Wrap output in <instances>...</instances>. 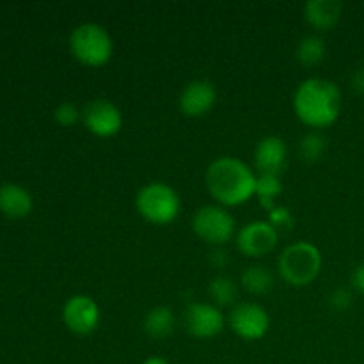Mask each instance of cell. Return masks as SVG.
I'll return each mask as SVG.
<instances>
[{
    "instance_id": "cell-1",
    "label": "cell",
    "mask_w": 364,
    "mask_h": 364,
    "mask_svg": "<svg viewBox=\"0 0 364 364\" xmlns=\"http://www.w3.org/2000/svg\"><path fill=\"white\" fill-rule=\"evenodd\" d=\"M255 171L235 156H219L206 169V188L217 203L238 206L256 194Z\"/></svg>"
},
{
    "instance_id": "cell-2",
    "label": "cell",
    "mask_w": 364,
    "mask_h": 364,
    "mask_svg": "<svg viewBox=\"0 0 364 364\" xmlns=\"http://www.w3.org/2000/svg\"><path fill=\"white\" fill-rule=\"evenodd\" d=\"M294 110L299 119L308 127H329L341 112L340 87L327 78H308L295 91Z\"/></svg>"
},
{
    "instance_id": "cell-3",
    "label": "cell",
    "mask_w": 364,
    "mask_h": 364,
    "mask_svg": "<svg viewBox=\"0 0 364 364\" xmlns=\"http://www.w3.org/2000/svg\"><path fill=\"white\" fill-rule=\"evenodd\" d=\"M277 270L284 283L290 287H308L322 270V252L311 242H295L281 252Z\"/></svg>"
},
{
    "instance_id": "cell-4",
    "label": "cell",
    "mask_w": 364,
    "mask_h": 364,
    "mask_svg": "<svg viewBox=\"0 0 364 364\" xmlns=\"http://www.w3.org/2000/svg\"><path fill=\"white\" fill-rule=\"evenodd\" d=\"M70 50L78 63L96 68L109 63L114 43L105 27L87 21L73 28L70 36Z\"/></svg>"
},
{
    "instance_id": "cell-5",
    "label": "cell",
    "mask_w": 364,
    "mask_h": 364,
    "mask_svg": "<svg viewBox=\"0 0 364 364\" xmlns=\"http://www.w3.org/2000/svg\"><path fill=\"white\" fill-rule=\"evenodd\" d=\"M135 206H137V212L148 223L164 226V224L173 223L178 217L181 208V199L171 185L162 183V181H153V183L144 185L137 192Z\"/></svg>"
},
{
    "instance_id": "cell-6",
    "label": "cell",
    "mask_w": 364,
    "mask_h": 364,
    "mask_svg": "<svg viewBox=\"0 0 364 364\" xmlns=\"http://www.w3.org/2000/svg\"><path fill=\"white\" fill-rule=\"evenodd\" d=\"M235 228L233 215L223 206H203L192 217V230L206 244H226L233 238Z\"/></svg>"
},
{
    "instance_id": "cell-7",
    "label": "cell",
    "mask_w": 364,
    "mask_h": 364,
    "mask_svg": "<svg viewBox=\"0 0 364 364\" xmlns=\"http://www.w3.org/2000/svg\"><path fill=\"white\" fill-rule=\"evenodd\" d=\"M230 327L238 338L247 341L262 340L270 327V316L256 302H240L230 313Z\"/></svg>"
},
{
    "instance_id": "cell-8",
    "label": "cell",
    "mask_w": 364,
    "mask_h": 364,
    "mask_svg": "<svg viewBox=\"0 0 364 364\" xmlns=\"http://www.w3.org/2000/svg\"><path fill=\"white\" fill-rule=\"evenodd\" d=\"M279 233L269 220H252L237 233V247L247 258H262L276 249Z\"/></svg>"
},
{
    "instance_id": "cell-9",
    "label": "cell",
    "mask_w": 364,
    "mask_h": 364,
    "mask_svg": "<svg viewBox=\"0 0 364 364\" xmlns=\"http://www.w3.org/2000/svg\"><path fill=\"white\" fill-rule=\"evenodd\" d=\"M82 121L91 134L98 137H112L123 127L121 110L109 100H92L82 110Z\"/></svg>"
},
{
    "instance_id": "cell-10",
    "label": "cell",
    "mask_w": 364,
    "mask_h": 364,
    "mask_svg": "<svg viewBox=\"0 0 364 364\" xmlns=\"http://www.w3.org/2000/svg\"><path fill=\"white\" fill-rule=\"evenodd\" d=\"M185 327L199 340L217 336L224 329V315L217 306L208 302H192L185 309Z\"/></svg>"
},
{
    "instance_id": "cell-11",
    "label": "cell",
    "mask_w": 364,
    "mask_h": 364,
    "mask_svg": "<svg viewBox=\"0 0 364 364\" xmlns=\"http://www.w3.org/2000/svg\"><path fill=\"white\" fill-rule=\"evenodd\" d=\"M64 326L75 334H91L100 323V308L87 295H73L63 308Z\"/></svg>"
},
{
    "instance_id": "cell-12",
    "label": "cell",
    "mask_w": 364,
    "mask_h": 364,
    "mask_svg": "<svg viewBox=\"0 0 364 364\" xmlns=\"http://www.w3.org/2000/svg\"><path fill=\"white\" fill-rule=\"evenodd\" d=\"M217 102L215 85L210 80H192L180 95V110L188 117H201L213 109Z\"/></svg>"
},
{
    "instance_id": "cell-13",
    "label": "cell",
    "mask_w": 364,
    "mask_h": 364,
    "mask_svg": "<svg viewBox=\"0 0 364 364\" xmlns=\"http://www.w3.org/2000/svg\"><path fill=\"white\" fill-rule=\"evenodd\" d=\"M288 148L287 142L277 135H267L258 142L255 149V164L259 174L279 176L287 167Z\"/></svg>"
},
{
    "instance_id": "cell-14",
    "label": "cell",
    "mask_w": 364,
    "mask_h": 364,
    "mask_svg": "<svg viewBox=\"0 0 364 364\" xmlns=\"http://www.w3.org/2000/svg\"><path fill=\"white\" fill-rule=\"evenodd\" d=\"M343 4L338 0H308L304 4V18L316 31H329L340 21Z\"/></svg>"
},
{
    "instance_id": "cell-15",
    "label": "cell",
    "mask_w": 364,
    "mask_h": 364,
    "mask_svg": "<svg viewBox=\"0 0 364 364\" xmlns=\"http://www.w3.org/2000/svg\"><path fill=\"white\" fill-rule=\"evenodd\" d=\"M32 196L16 183H6L0 187V212L9 219H23L32 212Z\"/></svg>"
},
{
    "instance_id": "cell-16",
    "label": "cell",
    "mask_w": 364,
    "mask_h": 364,
    "mask_svg": "<svg viewBox=\"0 0 364 364\" xmlns=\"http://www.w3.org/2000/svg\"><path fill=\"white\" fill-rule=\"evenodd\" d=\"M174 327H176V318H174L173 309L167 306H156V308L149 309L144 318L146 334L155 340H164V338L171 336Z\"/></svg>"
},
{
    "instance_id": "cell-17",
    "label": "cell",
    "mask_w": 364,
    "mask_h": 364,
    "mask_svg": "<svg viewBox=\"0 0 364 364\" xmlns=\"http://www.w3.org/2000/svg\"><path fill=\"white\" fill-rule=\"evenodd\" d=\"M240 283L249 294L267 295L274 288V276L267 267L252 265L244 270V274L240 277Z\"/></svg>"
},
{
    "instance_id": "cell-18",
    "label": "cell",
    "mask_w": 364,
    "mask_h": 364,
    "mask_svg": "<svg viewBox=\"0 0 364 364\" xmlns=\"http://www.w3.org/2000/svg\"><path fill=\"white\" fill-rule=\"evenodd\" d=\"M326 52V41L320 36L309 34L301 39V43L297 45V50H295V55H297L299 63L304 64V66H316V64H320L323 60Z\"/></svg>"
},
{
    "instance_id": "cell-19",
    "label": "cell",
    "mask_w": 364,
    "mask_h": 364,
    "mask_svg": "<svg viewBox=\"0 0 364 364\" xmlns=\"http://www.w3.org/2000/svg\"><path fill=\"white\" fill-rule=\"evenodd\" d=\"M208 295L212 297L213 306H230L238 297V284L231 277L217 276L210 281Z\"/></svg>"
},
{
    "instance_id": "cell-20",
    "label": "cell",
    "mask_w": 364,
    "mask_h": 364,
    "mask_svg": "<svg viewBox=\"0 0 364 364\" xmlns=\"http://www.w3.org/2000/svg\"><path fill=\"white\" fill-rule=\"evenodd\" d=\"M283 192V185H281L279 176H272V174H259L256 180V196H258L259 203L267 212L276 208L274 199Z\"/></svg>"
},
{
    "instance_id": "cell-21",
    "label": "cell",
    "mask_w": 364,
    "mask_h": 364,
    "mask_svg": "<svg viewBox=\"0 0 364 364\" xmlns=\"http://www.w3.org/2000/svg\"><path fill=\"white\" fill-rule=\"evenodd\" d=\"M327 149V139L318 132H309L301 139L299 151H301L302 160L306 162H316L322 159V155Z\"/></svg>"
},
{
    "instance_id": "cell-22",
    "label": "cell",
    "mask_w": 364,
    "mask_h": 364,
    "mask_svg": "<svg viewBox=\"0 0 364 364\" xmlns=\"http://www.w3.org/2000/svg\"><path fill=\"white\" fill-rule=\"evenodd\" d=\"M82 117V110H78V107L75 103L63 102L55 107L53 110V119L60 124V127H73L78 123V119Z\"/></svg>"
},
{
    "instance_id": "cell-23",
    "label": "cell",
    "mask_w": 364,
    "mask_h": 364,
    "mask_svg": "<svg viewBox=\"0 0 364 364\" xmlns=\"http://www.w3.org/2000/svg\"><path fill=\"white\" fill-rule=\"evenodd\" d=\"M269 223L272 224L276 230H290L294 226V217H291L290 210L284 208V206H276L274 210L269 212Z\"/></svg>"
},
{
    "instance_id": "cell-24",
    "label": "cell",
    "mask_w": 364,
    "mask_h": 364,
    "mask_svg": "<svg viewBox=\"0 0 364 364\" xmlns=\"http://www.w3.org/2000/svg\"><path fill=\"white\" fill-rule=\"evenodd\" d=\"M352 291L348 288H336L333 294L329 295V306L334 311H347L352 306Z\"/></svg>"
},
{
    "instance_id": "cell-25",
    "label": "cell",
    "mask_w": 364,
    "mask_h": 364,
    "mask_svg": "<svg viewBox=\"0 0 364 364\" xmlns=\"http://www.w3.org/2000/svg\"><path fill=\"white\" fill-rule=\"evenodd\" d=\"M352 287H354L355 291L364 295V263L355 267V270L352 272Z\"/></svg>"
},
{
    "instance_id": "cell-26",
    "label": "cell",
    "mask_w": 364,
    "mask_h": 364,
    "mask_svg": "<svg viewBox=\"0 0 364 364\" xmlns=\"http://www.w3.org/2000/svg\"><path fill=\"white\" fill-rule=\"evenodd\" d=\"M350 85H352V89H354L355 92H359V95H364V66H361L359 70L354 71V75H352Z\"/></svg>"
},
{
    "instance_id": "cell-27",
    "label": "cell",
    "mask_w": 364,
    "mask_h": 364,
    "mask_svg": "<svg viewBox=\"0 0 364 364\" xmlns=\"http://www.w3.org/2000/svg\"><path fill=\"white\" fill-rule=\"evenodd\" d=\"M210 256H212V258H210V262H212L213 265L223 267V265H226V263H228V252L219 251V249H217V251L213 252V255H210Z\"/></svg>"
},
{
    "instance_id": "cell-28",
    "label": "cell",
    "mask_w": 364,
    "mask_h": 364,
    "mask_svg": "<svg viewBox=\"0 0 364 364\" xmlns=\"http://www.w3.org/2000/svg\"><path fill=\"white\" fill-rule=\"evenodd\" d=\"M142 364H169L164 358H159V355H151V358L146 359Z\"/></svg>"
}]
</instances>
